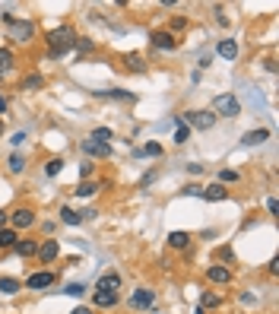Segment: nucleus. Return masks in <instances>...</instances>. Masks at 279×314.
<instances>
[{
	"mask_svg": "<svg viewBox=\"0 0 279 314\" xmlns=\"http://www.w3.org/2000/svg\"><path fill=\"white\" fill-rule=\"evenodd\" d=\"M45 42H48V54H51V58H64V54L77 45V29H73V26L51 29V32L45 35Z\"/></svg>",
	"mask_w": 279,
	"mask_h": 314,
	"instance_id": "obj_1",
	"label": "nucleus"
},
{
	"mask_svg": "<svg viewBox=\"0 0 279 314\" xmlns=\"http://www.w3.org/2000/svg\"><path fill=\"white\" fill-rule=\"evenodd\" d=\"M137 156H156V159H159V156H162V143H156V140H153V143L140 146V150H137Z\"/></svg>",
	"mask_w": 279,
	"mask_h": 314,
	"instance_id": "obj_29",
	"label": "nucleus"
},
{
	"mask_svg": "<svg viewBox=\"0 0 279 314\" xmlns=\"http://www.w3.org/2000/svg\"><path fill=\"white\" fill-rule=\"evenodd\" d=\"M210 112H213L216 118H238V115H241V102L232 96V92H222V96L213 99V108H210Z\"/></svg>",
	"mask_w": 279,
	"mask_h": 314,
	"instance_id": "obj_3",
	"label": "nucleus"
},
{
	"mask_svg": "<svg viewBox=\"0 0 279 314\" xmlns=\"http://www.w3.org/2000/svg\"><path fill=\"white\" fill-rule=\"evenodd\" d=\"M181 194H188V197H203V188H200V184H188V188H181Z\"/></svg>",
	"mask_w": 279,
	"mask_h": 314,
	"instance_id": "obj_36",
	"label": "nucleus"
},
{
	"mask_svg": "<svg viewBox=\"0 0 279 314\" xmlns=\"http://www.w3.org/2000/svg\"><path fill=\"white\" fill-rule=\"evenodd\" d=\"M13 67H16V54H13V48H0V80H4Z\"/></svg>",
	"mask_w": 279,
	"mask_h": 314,
	"instance_id": "obj_15",
	"label": "nucleus"
},
{
	"mask_svg": "<svg viewBox=\"0 0 279 314\" xmlns=\"http://www.w3.org/2000/svg\"><path fill=\"white\" fill-rule=\"evenodd\" d=\"M83 292H86V286H83V283H70V286L64 289V295H73V299H80Z\"/></svg>",
	"mask_w": 279,
	"mask_h": 314,
	"instance_id": "obj_34",
	"label": "nucleus"
},
{
	"mask_svg": "<svg viewBox=\"0 0 279 314\" xmlns=\"http://www.w3.org/2000/svg\"><path fill=\"white\" fill-rule=\"evenodd\" d=\"M267 140H270L267 127H260V131H248L245 137H241V143H245V146H260V143H267Z\"/></svg>",
	"mask_w": 279,
	"mask_h": 314,
	"instance_id": "obj_16",
	"label": "nucleus"
},
{
	"mask_svg": "<svg viewBox=\"0 0 279 314\" xmlns=\"http://www.w3.org/2000/svg\"><path fill=\"white\" fill-rule=\"evenodd\" d=\"M96 289H99V292H118V289H121V276H118V273H105V276H99Z\"/></svg>",
	"mask_w": 279,
	"mask_h": 314,
	"instance_id": "obj_12",
	"label": "nucleus"
},
{
	"mask_svg": "<svg viewBox=\"0 0 279 314\" xmlns=\"http://www.w3.org/2000/svg\"><path fill=\"white\" fill-rule=\"evenodd\" d=\"M150 45L159 48V51H175V48H178V39H175L169 29H156V32L150 35Z\"/></svg>",
	"mask_w": 279,
	"mask_h": 314,
	"instance_id": "obj_6",
	"label": "nucleus"
},
{
	"mask_svg": "<svg viewBox=\"0 0 279 314\" xmlns=\"http://www.w3.org/2000/svg\"><path fill=\"white\" fill-rule=\"evenodd\" d=\"M99 99H118V102H134V92L127 89H96Z\"/></svg>",
	"mask_w": 279,
	"mask_h": 314,
	"instance_id": "obj_14",
	"label": "nucleus"
},
{
	"mask_svg": "<svg viewBox=\"0 0 279 314\" xmlns=\"http://www.w3.org/2000/svg\"><path fill=\"white\" fill-rule=\"evenodd\" d=\"M207 280L216 283V286H229V283H232V267H226V264H213V267H207Z\"/></svg>",
	"mask_w": 279,
	"mask_h": 314,
	"instance_id": "obj_9",
	"label": "nucleus"
},
{
	"mask_svg": "<svg viewBox=\"0 0 279 314\" xmlns=\"http://www.w3.org/2000/svg\"><path fill=\"white\" fill-rule=\"evenodd\" d=\"M219 261H235V254H232V248H219Z\"/></svg>",
	"mask_w": 279,
	"mask_h": 314,
	"instance_id": "obj_39",
	"label": "nucleus"
},
{
	"mask_svg": "<svg viewBox=\"0 0 279 314\" xmlns=\"http://www.w3.org/2000/svg\"><path fill=\"white\" fill-rule=\"evenodd\" d=\"M20 289H23V283L13 280V276H4V280H0V292H4V295H16Z\"/></svg>",
	"mask_w": 279,
	"mask_h": 314,
	"instance_id": "obj_26",
	"label": "nucleus"
},
{
	"mask_svg": "<svg viewBox=\"0 0 279 314\" xmlns=\"http://www.w3.org/2000/svg\"><path fill=\"white\" fill-rule=\"evenodd\" d=\"M54 280H58V273H54V270H42V273H32L29 280H26V286L39 292V289H48V286H54Z\"/></svg>",
	"mask_w": 279,
	"mask_h": 314,
	"instance_id": "obj_11",
	"label": "nucleus"
},
{
	"mask_svg": "<svg viewBox=\"0 0 279 314\" xmlns=\"http://www.w3.org/2000/svg\"><path fill=\"white\" fill-rule=\"evenodd\" d=\"M80 150H83L86 156H92V159H108V156H111V146H108V143H99V140H92V137L80 143Z\"/></svg>",
	"mask_w": 279,
	"mask_h": 314,
	"instance_id": "obj_8",
	"label": "nucleus"
},
{
	"mask_svg": "<svg viewBox=\"0 0 279 314\" xmlns=\"http://www.w3.org/2000/svg\"><path fill=\"white\" fill-rule=\"evenodd\" d=\"M32 226H35V210L32 207H16L10 213V229L23 232V229H32Z\"/></svg>",
	"mask_w": 279,
	"mask_h": 314,
	"instance_id": "obj_5",
	"label": "nucleus"
},
{
	"mask_svg": "<svg viewBox=\"0 0 279 314\" xmlns=\"http://www.w3.org/2000/svg\"><path fill=\"white\" fill-rule=\"evenodd\" d=\"M61 169H64V159H61V156H58V159H48V162H45V175H48V178L61 175Z\"/></svg>",
	"mask_w": 279,
	"mask_h": 314,
	"instance_id": "obj_30",
	"label": "nucleus"
},
{
	"mask_svg": "<svg viewBox=\"0 0 279 314\" xmlns=\"http://www.w3.org/2000/svg\"><path fill=\"white\" fill-rule=\"evenodd\" d=\"M222 305V299L219 295H213V292H203V299H200V308L207 311V308H219Z\"/></svg>",
	"mask_w": 279,
	"mask_h": 314,
	"instance_id": "obj_32",
	"label": "nucleus"
},
{
	"mask_svg": "<svg viewBox=\"0 0 279 314\" xmlns=\"http://www.w3.org/2000/svg\"><path fill=\"white\" fill-rule=\"evenodd\" d=\"M130 308H137V311L156 308V292L153 289H137L134 295H130Z\"/></svg>",
	"mask_w": 279,
	"mask_h": 314,
	"instance_id": "obj_7",
	"label": "nucleus"
},
{
	"mask_svg": "<svg viewBox=\"0 0 279 314\" xmlns=\"http://www.w3.org/2000/svg\"><path fill=\"white\" fill-rule=\"evenodd\" d=\"M235 181H241V175L235 169H222L219 172V184H222V188H226V184H235Z\"/></svg>",
	"mask_w": 279,
	"mask_h": 314,
	"instance_id": "obj_31",
	"label": "nucleus"
},
{
	"mask_svg": "<svg viewBox=\"0 0 279 314\" xmlns=\"http://www.w3.org/2000/svg\"><path fill=\"white\" fill-rule=\"evenodd\" d=\"M216 115L213 112H184L181 115V124H188L191 131H213L216 127Z\"/></svg>",
	"mask_w": 279,
	"mask_h": 314,
	"instance_id": "obj_4",
	"label": "nucleus"
},
{
	"mask_svg": "<svg viewBox=\"0 0 279 314\" xmlns=\"http://www.w3.org/2000/svg\"><path fill=\"white\" fill-rule=\"evenodd\" d=\"M92 140L108 143V140H111V127H96V131H92Z\"/></svg>",
	"mask_w": 279,
	"mask_h": 314,
	"instance_id": "obj_33",
	"label": "nucleus"
},
{
	"mask_svg": "<svg viewBox=\"0 0 279 314\" xmlns=\"http://www.w3.org/2000/svg\"><path fill=\"white\" fill-rule=\"evenodd\" d=\"M178 146H184V143H188L191 140V127L188 124H181V121H175V137H172Z\"/></svg>",
	"mask_w": 279,
	"mask_h": 314,
	"instance_id": "obj_25",
	"label": "nucleus"
},
{
	"mask_svg": "<svg viewBox=\"0 0 279 314\" xmlns=\"http://www.w3.org/2000/svg\"><path fill=\"white\" fill-rule=\"evenodd\" d=\"M16 242H20V232H16V229H0V251H10Z\"/></svg>",
	"mask_w": 279,
	"mask_h": 314,
	"instance_id": "obj_20",
	"label": "nucleus"
},
{
	"mask_svg": "<svg viewBox=\"0 0 279 314\" xmlns=\"http://www.w3.org/2000/svg\"><path fill=\"white\" fill-rule=\"evenodd\" d=\"M7 112V99H4V92H0V115Z\"/></svg>",
	"mask_w": 279,
	"mask_h": 314,
	"instance_id": "obj_48",
	"label": "nucleus"
},
{
	"mask_svg": "<svg viewBox=\"0 0 279 314\" xmlns=\"http://www.w3.org/2000/svg\"><path fill=\"white\" fill-rule=\"evenodd\" d=\"M73 48H77L80 54H89V51H92V48H96V45H92L89 39H77V45H73Z\"/></svg>",
	"mask_w": 279,
	"mask_h": 314,
	"instance_id": "obj_35",
	"label": "nucleus"
},
{
	"mask_svg": "<svg viewBox=\"0 0 279 314\" xmlns=\"http://www.w3.org/2000/svg\"><path fill=\"white\" fill-rule=\"evenodd\" d=\"M188 172H191V175H200V172H203V165H197V162H191V165H188Z\"/></svg>",
	"mask_w": 279,
	"mask_h": 314,
	"instance_id": "obj_45",
	"label": "nucleus"
},
{
	"mask_svg": "<svg viewBox=\"0 0 279 314\" xmlns=\"http://www.w3.org/2000/svg\"><path fill=\"white\" fill-rule=\"evenodd\" d=\"M42 86H45V77H42V73H29V77H23V83H20L23 92H39Z\"/></svg>",
	"mask_w": 279,
	"mask_h": 314,
	"instance_id": "obj_19",
	"label": "nucleus"
},
{
	"mask_svg": "<svg viewBox=\"0 0 279 314\" xmlns=\"http://www.w3.org/2000/svg\"><path fill=\"white\" fill-rule=\"evenodd\" d=\"M61 257V245L54 242V238H48V242H39V261L48 267V264H54Z\"/></svg>",
	"mask_w": 279,
	"mask_h": 314,
	"instance_id": "obj_10",
	"label": "nucleus"
},
{
	"mask_svg": "<svg viewBox=\"0 0 279 314\" xmlns=\"http://www.w3.org/2000/svg\"><path fill=\"white\" fill-rule=\"evenodd\" d=\"M153 181H156V169L143 175V181H140V188H150V184H153Z\"/></svg>",
	"mask_w": 279,
	"mask_h": 314,
	"instance_id": "obj_38",
	"label": "nucleus"
},
{
	"mask_svg": "<svg viewBox=\"0 0 279 314\" xmlns=\"http://www.w3.org/2000/svg\"><path fill=\"white\" fill-rule=\"evenodd\" d=\"M7 165H10V172H13V175H20V172L26 169V156H23V153H13Z\"/></svg>",
	"mask_w": 279,
	"mask_h": 314,
	"instance_id": "obj_28",
	"label": "nucleus"
},
{
	"mask_svg": "<svg viewBox=\"0 0 279 314\" xmlns=\"http://www.w3.org/2000/svg\"><path fill=\"white\" fill-rule=\"evenodd\" d=\"M270 273H273V276L279 273V257H273V261H270Z\"/></svg>",
	"mask_w": 279,
	"mask_h": 314,
	"instance_id": "obj_47",
	"label": "nucleus"
},
{
	"mask_svg": "<svg viewBox=\"0 0 279 314\" xmlns=\"http://www.w3.org/2000/svg\"><path fill=\"white\" fill-rule=\"evenodd\" d=\"M210 61H213V54L207 51V54H200V58H197V67H210Z\"/></svg>",
	"mask_w": 279,
	"mask_h": 314,
	"instance_id": "obj_40",
	"label": "nucleus"
},
{
	"mask_svg": "<svg viewBox=\"0 0 279 314\" xmlns=\"http://www.w3.org/2000/svg\"><path fill=\"white\" fill-rule=\"evenodd\" d=\"M194 314H207V311H203V308H197V311H194Z\"/></svg>",
	"mask_w": 279,
	"mask_h": 314,
	"instance_id": "obj_49",
	"label": "nucleus"
},
{
	"mask_svg": "<svg viewBox=\"0 0 279 314\" xmlns=\"http://www.w3.org/2000/svg\"><path fill=\"white\" fill-rule=\"evenodd\" d=\"M61 223H64V226H80V223H83V213L70 210V207H61Z\"/></svg>",
	"mask_w": 279,
	"mask_h": 314,
	"instance_id": "obj_24",
	"label": "nucleus"
},
{
	"mask_svg": "<svg viewBox=\"0 0 279 314\" xmlns=\"http://www.w3.org/2000/svg\"><path fill=\"white\" fill-rule=\"evenodd\" d=\"M89 175H92V162H83L80 165V178H89Z\"/></svg>",
	"mask_w": 279,
	"mask_h": 314,
	"instance_id": "obj_41",
	"label": "nucleus"
},
{
	"mask_svg": "<svg viewBox=\"0 0 279 314\" xmlns=\"http://www.w3.org/2000/svg\"><path fill=\"white\" fill-rule=\"evenodd\" d=\"M0 131H4V127H0Z\"/></svg>",
	"mask_w": 279,
	"mask_h": 314,
	"instance_id": "obj_50",
	"label": "nucleus"
},
{
	"mask_svg": "<svg viewBox=\"0 0 279 314\" xmlns=\"http://www.w3.org/2000/svg\"><path fill=\"white\" fill-rule=\"evenodd\" d=\"M13 251L29 261V257H35V254H39V242H32V238H20V242L13 245Z\"/></svg>",
	"mask_w": 279,
	"mask_h": 314,
	"instance_id": "obj_13",
	"label": "nucleus"
},
{
	"mask_svg": "<svg viewBox=\"0 0 279 314\" xmlns=\"http://www.w3.org/2000/svg\"><path fill=\"white\" fill-rule=\"evenodd\" d=\"M267 210H270V213L276 216V210H279V203H276V197H270V200H267Z\"/></svg>",
	"mask_w": 279,
	"mask_h": 314,
	"instance_id": "obj_44",
	"label": "nucleus"
},
{
	"mask_svg": "<svg viewBox=\"0 0 279 314\" xmlns=\"http://www.w3.org/2000/svg\"><path fill=\"white\" fill-rule=\"evenodd\" d=\"M96 308H115L118 305V292H96Z\"/></svg>",
	"mask_w": 279,
	"mask_h": 314,
	"instance_id": "obj_22",
	"label": "nucleus"
},
{
	"mask_svg": "<svg viewBox=\"0 0 279 314\" xmlns=\"http://www.w3.org/2000/svg\"><path fill=\"white\" fill-rule=\"evenodd\" d=\"M7 226H10V213L0 210V229H7Z\"/></svg>",
	"mask_w": 279,
	"mask_h": 314,
	"instance_id": "obj_42",
	"label": "nucleus"
},
{
	"mask_svg": "<svg viewBox=\"0 0 279 314\" xmlns=\"http://www.w3.org/2000/svg\"><path fill=\"white\" fill-rule=\"evenodd\" d=\"M10 143H13V146H20V143H26V134H23V131H20V134H13V140H10Z\"/></svg>",
	"mask_w": 279,
	"mask_h": 314,
	"instance_id": "obj_43",
	"label": "nucleus"
},
{
	"mask_svg": "<svg viewBox=\"0 0 279 314\" xmlns=\"http://www.w3.org/2000/svg\"><path fill=\"white\" fill-rule=\"evenodd\" d=\"M216 51H219V58H226V61H235V58H238V42H235V39H222Z\"/></svg>",
	"mask_w": 279,
	"mask_h": 314,
	"instance_id": "obj_17",
	"label": "nucleus"
},
{
	"mask_svg": "<svg viewBox=\"0 0 279 314\" xmlns=\"http://www.w3.org/2000/svg\"><path fill=\"white\" fill-rule=\"evenodd\" d=\"M10 29H7V39L13 42V45H29L32 39H35V23L32 20H13V23H7Z\"/></svg>",
	"mask_w": 279,
	"mask_h": 314,
	"instance_id": "obj_2",
	"label": "nucleus"
},
{
	"mask_svg": "<svg viewBox=\"0 0 279 314\" xmlns=\"http://www.w3.org/2000/svg\"><path fill=\"white\" fill-rule=\"evenodd\" d=\"M184 26H188V20H184V16H175V20H172V29H169V32L175 35V32H181Z\"/></svg>",
	"mask_w": 279,
	"mask_h": 314,
	"instance_id": "obj_37",
	"label": "nucleus"
},
{
	"mask_svg": "<svg viewBox=\"0 0 279 314\" xmlns=\"http://www.w3.org/2000/svg\"><path fill=\"white\" fill-rule=\"evenodd\" d=\"M96 191H102V184H99V181H80L73 194H77V197H92Z\"/></svg>",
	"mask_w": 279,
	"mask_h": 314,
	"instance_id": "obj_23",
	"label": "nucleus"
},
{
	"mask_svg": "<svg viewBox=\"0 0 279 314\" xmlns=\"http://www.w3.org/2000/svg\"><path fill=\"white\" fill-rule=\"evenodd\" d=\"M203 197L207 200H229L232 194H229V188H222V184L216 181V184H207V188H203Z\"/></svg>",
	"mask_w": 279,
	"mask_h": 314,
	"instance_id": "obj_18",
	"label": "nucleus"
},
{
	"mask_svg": "<svg viewBox=\"0 0 279 314\" xmlns=\"http://www.w3.org/2000/svg\"><path fill=\"white\" fill-rule=\"evenodd\" d=\"M70 314H96V311H92V308H83V305H80V308H73Z\"/></svg>",
	"mask_w": 279,
	"mask_h": 314,
	"instance_id": "obj_46",
	"label": "nucleus"
},
{
	"mask_svg": "<svg viewBox=\"0 0 279 314\" xmlns=\"http://www.w3.org/2000/svg\"><path fill=\"white\" fill-rule=\"evenodd\" d=\"M188 245H191V235H188V232H169V248L184 251Z\"/></svg>",
	"mask_w": 279,
	"mask_h": 314,
	"instance_id": "obj_21",
	"label": "nucleus"
},
{
	"mask_svg": "<svg viewBox=\"0 0 279 314\" xmlns=\"http://www.w3.org/2000/svg\"><path fill=\"white\" fill-rule=\"evenodd\" d=\"M124 64H127V70H134V73H146V61L140 58V54H127Z\"/></svg>",
	"mask_w": 279,
	"mask_h": 314,
	"instance_id": "obj_27",
	"label": "nucleus"
}]
</instances>
